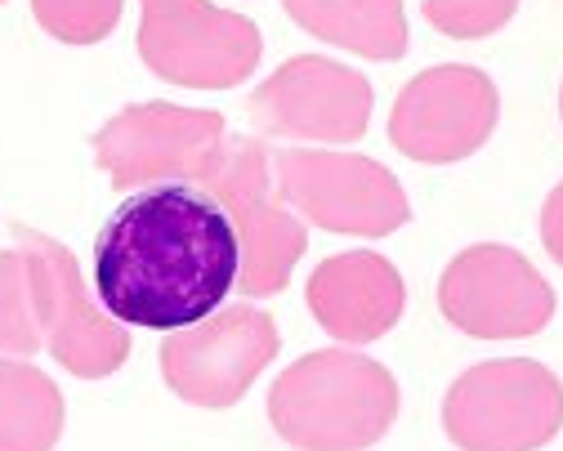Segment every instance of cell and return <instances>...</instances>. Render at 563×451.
Segmentation results:
<instances>
[{"label": "cell", "mask_w": 563, "mask_h": 451, "mask_svg": "<svg viewBox=\"0 0 563 451\" xmlns=\"http://www.w3.org/2000/svg\"><path fill=\"white\" fill-rule=\"evenodd\" d=\"M238 273L233 219L188 184H157L121 201L95 246L103 314L144 331H188L220 314Z\"/></svg>", "instance_id": "cell-1"}, {"label": "cell", "mask_w": 563, "mask_h": 451, "mask_svg": "<svg viewBox=\"0 0 563 451\" xmlns=\"http://www.w3.org/2000/svg\"><path fill=\"white\" fill-rule=\"evenodd\" d=\"M268 420L300 451H367L398 420V381L363 353L322 349L273 381Z\"/></svg>", "instance_id": "cell-2"}, {"label": "cell", "mask_w": 563, "mask_h": 451, "mask_svg": "<svg viewBox=\"0 0 563 451\" xmlns=\"http://www.w3.org/2000/svg\"><path fill=\"white\" fill-rule=\"evenodd\" d=\"M443 429L461 451H537L563 429V385L528 358L478 362L448 389Z\"/></svg>", "instance_id": "cell-3"}, {"label": "cell", "mask_w": 563, "mask_h": 451, "mask_svg": "<svg viewBox=\"0 0 563 451\" xmlns=\"http://www.w3.org/2000/svg\"><path fill=\"white\" fill-rule=\"evenodd\" d=\"M139 58L162 81L188 90H233L242 86L260 54V28L210 0H139Z\"/></svg>", "instance_id": "cell-4"}, {"label": "cell", "mask_w": 563, "mask_h": 451, "mask_svg": "<svg viewBox=\"0 0 563 451\" xmlns=\"http://www.w3.org/2000/svg\"><path fill=\"white\" fill-rule=\"evenodd\" d=\"M201 188L224 206L242 242V290L246 295H273L291 282L300 255H305V229L300 219L282 206L273 188V157L260 139H229L220 147L216 166L201 179Z\"/></svg>", "instance_id": "cell-5"}, {"label": "cell", "mask_w": 563, "mask_h": 451, "mask_svg": "<svg viewBox=\"0 0 563 451\" xmlns=\"http://www.w3.org/2000/svg\"><path fill=\"white\" fill-rule=\"evenodd\" d=\"M224 117L175 103L121 108L95 139V157L117 188L201 184L224 147Z\"/></svg>", "instance_id": "cell-6"}, {"label": "cell", "mask_w": 563, "mask_h": 451, "mask_svg": "<svg viewBox=\"0 0 563 451\" xmlns=\"http://www.w3.org/2000/svg\"><path fill=\"white\" fill-rule=\"evenodd\" d=\"M14 238L32 273V299H36V318L49 353L73 375H81V381L112 375L130 358V336L112 322V314H103L90 299L73 251L27 229V223H19Z\"/></svg>", "instance_id": "cell-7"}, {"label": "cell", "mask_w": 563, "mask_h": 451, "mask_svg": "<svg viewBox=\"0 0 563 451\" xmlns=\"http://www.w3.org/2000/svg\"><path fill=\"white\" fill-rule=\"evenodd\" d=\"M501 99L487 72L443 63L411 77L389 112V139L402 157L426 166H452L474 157L492 139Z\"/></svg>", "instance_id": "cell-8"}, {"label": "cell", "mask_w": 563, "mask_h": 451, "mask_svg": "<svg viewBox=\"0 0 563 451\" xmlns=\"http://www.w3.org/2000/svg\"><path fill=\"white\" fill-rule=\"evenodd\" d=\"M273 170H277V193L327 233L389 238L411 215L402 184L372 157L291 147V153L277 157Z\"/></svg>", "instance_id": "cell-9"}, {"label": "cell", "mask_w": 563, "mask_h": 451, "mask_svg": "<svg viewBox=\"0 0 563 451\" xmlns=\"http://www.w3.org/2000/svg\"><path fill=\"white\" fill-rule=\"evenodd\" d=\"M439 309L474 340H523L554 318V290L519 251L487 242L448 264Z\"/></svg>", "instance_id": "cell-10"}, {"label": "cell", "mask_w": 563, "mask_h": 451, "mask_svg": "<svg viewBox=\"0 0 563 451\" xmlns=\"http://www.w3.org/2000/svg\"><path fill=\"white\" fill-rule=\"evenodd\" d=\"M273 353H277L273 318L238 305L210 314L188 331L166 336L162 375L184 403L224 411L255 385V375L273 362Z\"/></svg>", "instance_id": "cell-11"}, {"label": "cell", "mask_w": 563, "mask_h": 451, "mask_svg": "<svg viewBox=\"0 0 563 451\" xmlns=\"http://www.w3.org/2000/svg\"><path fill=\"white\" fill-rule=\"evenodd\" d=\"M251 121L277 139L354 143L372 121V81L335 58H291L251 95Z\"/></svg>", "instance_id": "cell-12"}, {"label": "cell", "mask_w": 563, "mask_h": 451, "mask_svg": "<svg viewBox=\"0 0 563 451\" xmlns=\"http://www.w3.org/2000/svg\"><path fill=\"white\" fill-rule=\"evenodd\" d=\"M402 277L389 260L372 251H349L318 264L309 282V309L318 327L344 344L380 340L402 318Z\"/></svg>", "instance_id": "cell-13"}, {"label": "cell", "mask_w": 563, "mask_h": 451, "mask_svg": "<svg viewBox=\"0 0 563 451\" xmlns=\"http://www.w3.org/2000/svg\"><path fill=\"white\" fill-rule=\"evenodd\" d=\"M287 14L318 41L376 63L407 54L402 0H287Z\"/></svg>", "instance_id": "cell-14"}, {"label": "cell", "mask_w": 563, "mask_h": 451, "mask_svg": "<svg viewBox=\"0 0 563 451\" xmlns=\"http://www.w3.org/2000/svg\"><path fill=\"white\" fill-rule=\"evenodd\" d=\"M63 433V394L45 371L0 358V451H49Z\"/></svg>", "instance_id": "cell-15"}, {"label": "cell", "mask_w": 563, "mask_h": 451, "mask_svg": "<svg viewBox=\"0 0 563 451\" xmlns=\"http://www.w3.org/2000/svg\"><path fill=\"white\" fill-rule=\"evenodd\" d=\"M45 344L36 299H32V273L23 251H0V349L5 353H36Z\"/></svg>", "instance_id": "cell-16"}, {"label": "cell", "mask_w": 563, "mask_h": 451, "mask_svg": "<svg viewBox=\"0 0 563 451\" xmlns=\"http://www.w3.org/2000/svg\"><path fill=\"white\" fill-rule=\"evenodd\" d=\"M32 14L63 45H95L117 28L121 0H32Z\"/></svg>", "instance_id": "cell-17"}, {"label": "cell", "mask_w": 563, "mask_h": 451, "mask_svg": "<svg viewBox=\"0 0 563 451\" xmlns=\"http://www.w3.org/2000/svg\"><path fill=\"white\" fill-rule=\"evenodd\" d=\"M519 10V0H426V19L443 36L456 41H478L501 32Z\"/></svg>", "instance_id": "cell-18"}, {"label": "cell", "mask_w": 563, "mask_h": 451, "mask_svg": "<svg viewBox=\"0 0 563 451\" xmlns=\"http://www.w3.org/2000/svg\"><path fill=\"white\" fill-rule=\"evenodd\" d=\"M541 242H545V251L563 264V184L545 197V210H541Z\"/></svg>", "instance_id": "cell-19"}, {"label": "cell", "mask_w": 563, "mask_h": 451, "mask_svg": "<svg viewBox=\"0 0 563 451\" xmlns=\"http://www.w3.org/2000/svg\"><path fill=\"white\" fill-rule=\"evenodd\" d=\"M559 117H563V86H559Z\"/></svg>", "instance_id": "cell-20"}, {"label": "cell", "mask_w": 563, "mask_h": 451, "mask_svg": "<svg viewBox=\"0 0 563 451\" xmlns=\"http://www.w3.org/2000/svg\"><path fill=\"white\" fill-rule=\"evenodd\" d=\"M0 6H5V0H0Z\"/></svg>", "instance_id": "cell-21"}]
</instances>
